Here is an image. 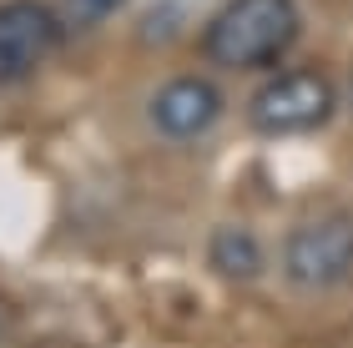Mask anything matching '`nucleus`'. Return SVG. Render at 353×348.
Listing matches in <instances>:
<instances>
[{
	"mask_svg": "<svg viewBox=\"0 0 353 348\" xmlns=\"http://www.w3.org/2000/svg\"><path fill=\"white\" fill-rule=\"evenodd\" d=\"M283 273L303 293H328L353 283V212L333 207L298 223L283 237Z\"/></svg>",
	"mask_w": 353,
	"mask_h": 348,
	"instance_id": "nucleus-2",
	"label": "nucleus"
},
{
	"mask_svg": "<svg viewBox=\"0 0 353 348\" xmlns=\"http://www.w3.org/2000/svg\"><path fill=\"white\" fill-rule=\"evenodd\" d=\"M121 6L126 0H61V10H66L76 25H96V21H106V15H117Z\"/></svg>",
	"mask_w": 353,
	"mask_h": 348,
	"instance_id": "nucleus-7",
	"label": "nucleus"
},
{
	"mask_svg": "<svg viewBox=\"0 0 353 348\" xmlns=\"http://www.w3.org/2000/svg\"><path fill=\"white\" fill-rule=\"evenodd\" d=\"M333 112H339V91L318 66H293V71H278L252 91V106L248 116L263 136H303V132H318L328 126Z\"/></svg>",
	"mask_w": 353,
	"mask_h": 348,
	"instance_id": "nucleus-3",
	"label": "nucleus"
},
{
	"mask_svg": "<svg viewBox=\"0 0 353 348\" xmlns=\"http://www.w3.org/2000/svg\"><path fill=\"white\" fill-rule=\"evenodd\" d=\"M303 30L298 0H228L202 36V51L222 71H263L293 51Z\"/></svg>",
	"mask_w": 353,
	"mask_h": 348,
	"instance_id": "nucleus-1",
	"label": "nucleus"
},
{
	"mask_svg": "<svg viewBox=\"0 0 353 348\" xmlns=\"http://www.w3.org/2000/svg\"><path fill=\"white\" fill-rule=\"evenodd\" d=\"M207 263H212L217 278L248 283V278H258L268 267V252L258 243V232H248V227H217L212 243H207Z\"/></svg>",
	"mask_w": 353,
	"mask_h": 348,
	"instance_id": "nucleus-6",
	"label": "nucleus"
},
{
	"mask_svg": "<svg viewBox=\"0 0 353 348\" xmlns=\"http://www.w3.org/2000/svg\"><path fill=\"white\" fill-rule=\"evenodd\" d=\"M222 116V91L207 76H176L152 96V126L167 141H197Z\"/></svg>",
	"mask_w": 353,
	"mask_h": 348,
	"instance_id": "nucleus-5",
	"label": "nucleus"
},
{
	"mask_svg": "<svg viewBox=\"0 0 353 348\" xmlns=\"http://www.w3.org/2000/svg\"><path fill=\"white\" fill-rule=\"evenodd\" d=\"M61 45V15L41 0H0V81H26Z\"/></svg>",
	"mask_w": 353,
	"mask_h": 348,
	"instance_id": "nucleus-4",
	"label": "nucleus"
},
{
	"mask_svg": "<svg viewBox=\"0 0 353 348\" xmlns=\"http://www.w3.org/2000/svg\"><path fill=\"white\" fill-rule=\"evenodd\" d=\"M348 101H353V76H348Z\"/></svg>",
	"mask_w": 353,
	"mask_h": 348,
	"instance_id": "nucleus-8",
	"label": "nucleus"
}]
</instances>
